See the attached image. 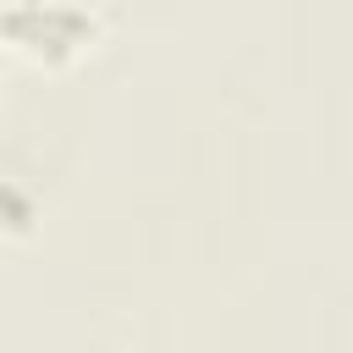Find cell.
Masks as SVG:
<instances>
[{
  "label": "cell",
  "mask_w": 353,
  "mask_h": 353,
  "mask_svg": "<svg viewBox=\"0 0 353 353\" xmlns=\"http://www.w3.org/2000/svg\"><path fill=\"white\" fill-rule=\"evenodd\" d=\"M0 33L39 61H66L72 50H83L94 39V17L66 0H22L0 17Z\"/></svg>",
  "instance_id": "cell-1"
}]
</instances>
